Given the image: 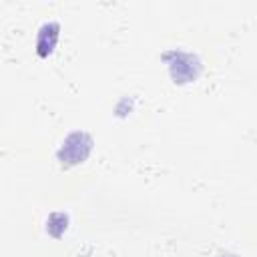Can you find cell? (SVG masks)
<instances>
[{
	"label": "cell",
	"instance_id": "cell-5",
	"mask_svg": "<svg viewBox=\"0 0 257 257\" xmlns=\"http://www.w3.org/2000/svg\"><path fill=\"white\" fill-rule=\"evenodd\" d=\"M221 257H235V255H221Z\"/></svg>",
	"mask_w": 257,
	"mask_h": 257
},
{
	"label": "cell",
	"instance_id": "cell-2",
	"mask_svg": "<svg viewBox=\"0 0 257 257\" xmlns=\"http://www.w3.org/2000/svg\"><path fill=\"white\" fill-rule=\"evenodd\" d=\"M167 60H169V68H171V74L177 82H189V80H195L199 70H201V64L195 56L187 54V52H179V50H173L167 54Z\"/></svg>",
	"mask_w": 257,
	"mask_h": 257
},
{
	"label": "cell",
	"instance_id": "cell-4",
	"mask_svg": "<svg viewBox=\"0 0 257 257\" xmlns=\"http://www.w3.org/2000/svg\"><path fill=\"white\" fill-rule=\"evenodd\" d=\"M66 221H68V217L64 213H52L48 217V223H46L48 233L54 235V237H60L64 233V229H66Z\"/></svg>",
	"mask_w": 257,
	"mask_h": 257
},
{
	"label": "cell",
	"instance_id": "cell-3",
	"mask_svg": "<svg viewBox=\"0 0 257 257\" xmlns=\"http://www.w3.org/2000/svg\"><path fill=\"white\" fill-rule=\"evenodd\" d=\"M58 24L56 22H46L40 32H38V38H36V52L38 56H48L54 46H56V40H58Z\"/></svg>",
	"mask_w": 257,
	"mask_h": 257
},
{
	"label": "cell",
	"instance_id": "cell-1",
	"mask_svg": "<svg viewBox=\"0 0 257 257\" xmlns=\"http://www.w3.org/2000/svg\"><path fill=\"white\" fill-rule=\"evenodd\" d=\"M92 149V139L86 133H72L64 139L58 149V161L62 165H78L82 163Z\"/></svg>",
	"mask_w": 257,
	"mask_h": 257
}]
</instances>
